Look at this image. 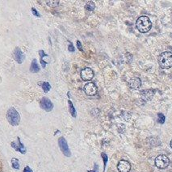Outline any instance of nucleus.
I'll list each match as a JSON object with an SVG mask.
<instances>
[{
    "label": "nucleus",
    "mask_w": 172,
    "mask_h": 172,
    "mask_svg": "<svg viewBox=\"0 0 172 172\" xmlns=\"http://www.w3.org/2000/svg\"><path fill=\"white\" fill-rule=\"evenodd\" d=\"M95 4L92 1H88L85 5V8L88 11H93L95 10Z\"/></svg>",
    "instance_id": "17"
},
{
    "label": "nucleus",
    "mask_w": 172,
    "mask_h": 172,
    "mask_svg": "<svg viewBox=\"0 0 172 172\" xmlns=\"http://www.w3.org/2000/svg\"><path fill=\"white\" fill-rule=\"evenodd\" d=\"M69 42V46H68V49H69V51L70 52H74V47L73 44L70 42V41H68Z\"/></svg>",
    "instance_id": "23"
},
{
    "label": "nucleus",
    "mask_w": 172,
    "mask_h": 172,
    "mask_svg": "<svg viewBox=\"0 0 172 172\" xmlns=\"http://www.w3.org/2000/svg\"><path fill=\"white\" fill-rule=\"evenodd\" d=\"M47 3L50 7H56L59 3V1H48Z\"/></svg>",
    "instance_id": "22"
},
{
    "label": "nucleus",
    "mask_w": 172,
    "mask_h": 172,
    "mask_svg": "<svg viewBox=\"0 0 172 172\" xmlns=\"http://www.w3.org/2000/svg\"><path fill=\"white\" fill-rule=\"evenodd\" d=\"M154 95V92L152 90H144V91L141 92V99H142L144 101H149L153 98Z\"/></svg>",
    "instance_id": "13"
},
{
    "label": "nucleus",
    "mask_w": 172,
    "mask_h": 172,
    "mask_svg": "<svg viewBox=\"0 0 172 172\" xmlns=\"http://www.w3.org/2000/svg\"><path fill=\"white\" fill-rule=\"evenodd\" d=\"M80 76L84 81H90L94 78V71L90 68H84L80 73Z\"/></svg>",
    "instance_id": "7"
},
{
    "label": "nucleus",
    "mask_w": 172,
    "mask_h": 172,
    "mask_svg": "<svg viewBox=\"0 0 172 172\" xmlns=\"http://www.w3.org/2000/svg\"><path fill=\"white\" fill-rule=\"evenodd\" d=\"M39 54H40V62H41L42 67L45 68V66H46V65H47V62H44L43 59L45 57H48V54H46V53L44 52V50H40Z\"/></svg>",
    "instance_id": "16"
},
{
    "label": "nucleus",
    "mask_w": 172,
    "mask_h": 172,
    "mask_svg": "<svg viewBox=\"0 0 172 172\" xmlns=\"http://www.w3.org/2000/svg\"><path fill=\"white\" fill-rule=\"evenodd\" d=\"M11 146L12 148H14L15 150L20 152L22 154H26V148H25V146L23 145L22 142L20 141V137H17V141H12V142L11 143Z\"/></svg>",
    "instance_id": "9"
},
{
    "label": "nucleus",
    "mask_w": 172,
    "mask_h": 172,
    "mask_svg": "<svg viewBox=\"0 0 172 172\" xmlns=\"http://www.w3.org/2000/svg\"><path fill=\"white\" fill-rule=\"evenodd\" d=\"M137 30L141 33H146L152 28V23L150 18L147 16H141L137 20L136 22Z\"/></svg>",
    "instance_id": "1"
},
{
    "label": "nucleus",
    "mask_w": 172,
    "mask_h": 172,
    "mask_svg": "<svg viewBox=\"0 0 172 172\" xmlns=\"http://www.w3.org/2000/svg\"><path fill=\"white\" fill-rule=\"evenodd\" d=\"M68 103H69V109H70V114H71V116L73 117H76L77 113H76V110L75 108H74V105H73V104H72V102L70 100L68 101Z\"/></svg>",
    "instance_id": "18"
},
{
    "label": "nucleus",
    "mask_w": 172,
    "mask_h": 172,
    "mask_svg": "<svg viewBox=\"0 0 172 172\" xmlns=\"http://www.w3.org/2000/svg\"><path fill=\"white\" fill-rule=\"evenodd\" d=\"M32 13H33L35 16H37V17H41V15H40V13L37 11V10H36L35 8H32Z\"/></svg>",
    "instance_id": "24"
},
{
    "label": "nucleus",
    "mask_w": 172,
    "mask_h": 172,
    "mask_svg": "<svg viewBox=\"0 0 172 172\" xmlns=\"http://www.w3.org/2000/svg\"><path fill=\"white\" fill-rule=\"evenodd\" d=\"M158 122H159L160 124H163L164 122H165V120H166L165 116H164L162 113H159V114L158 115Z\"/></svg>",
    "instance_id": "21"
},
{
    "label": "nucleus",
    "mask_w": 172,
    "mask_h": 172,
    "mask_svg": "<svg viewBox=\"0 0 172 172\" xmlns=\"http://www.w3.org/2000/svg\"><path fill=\"white\" fill-rule=\"evenodd\" d=\"M117 169L120 172H129L131 170V164L126 160H121L118 162Z\"/></svg>",
    "instance_id": "10"
},
{
    "label": "nucleus",
    "mask_w": 172,
    "mask_h": 172,
    "mask_svg": "<svg viewBox=\"0 0 172 172\" xmlns=\"http://www.w3.org/2000/svg\"><path fill=\"white\" fill-rule=\"evenodd\" d=\"M158 64L162 69H170L172 67V53L164 52L158 57Z\"/></svg>",
    "instance_id": "2"
},
{
    "label": "nucleus",
    "mask_w": 172,
    "mask_h": 172,
    "mask_svg": "<svg viewBox=\"0 0 172 172\" xmlns=\"http://www.w3.org/2000/svg\"><path fill=\"white\" fill-rule=\"evenodd\" d=\"M11 165H12V167L14 169H16V170L20 169V162L17 158H13L11 159Z\"/></svg>",
    "instance_id": "19"
},
{
    "label": "nucleus",
    "mask_w": 172,
    "mask_h": 172,
    "mask_svg": "<svg viewBox=\"0 0 172 172\" xmlns=\"http://www.w3.org/2000/svg\"><path fill=\"white\" fill-rule=\"evenodd\" d=\"M30 71L32 73H38L40 71V66L36 59H34L32 62L31 66H30Z\"/></svg>",
    "instance_id": "14"
},
{
    "label": "nucleus",
    "mask_w": 172,
    "mask_h": 172,
    "mask_svg": "<svg viewBox=\"0 0 172 172\" xmlns=\"http://www.w3.org/2000/svg\"><path fill=\"white\" fill-rule=\"evenodd\" d=\"M40 106H41V108L46 111V112H50L53 108V103L51 102L49 99L46 98V97L41 99V100L40 101Z\"/></svg>",
    "instance_id": "8"
},
{
    "label": "nucleus",
    "mask_w": 172,
    "mask_h": 172,
    "mask_svg": "<svg viewBox=\"0 0 172 172\" xmlns=\"http://www.w3.org/2000/svg\"><path fill=\"white\" fill-rule=\"evenodd\" d=\"M38 85L42 87V89L44 90V92L45 93L49 92L50 89H51V86H50V84L48 82H38Z\"/></svg>",
    "instance_id": "15"
},
{
    "label": "nucleus",
    "mask_w": 172,
    "mask_h": 172,
    "mask_svg": "<svg viewBox=\"0 0 172 172\" xmlns=\"http://www.w3.org/2000/svg\"><path fill=\"white\" fill-rule=\"evenodd\" d=\"M88 172H95V170H89Z\"/></svg>",
    "instance_id": "28"
},
{
    "label": "nucleus",
    "mask_w": 172,
    "mask_h": 172,
    "mask_svg": "<svg viewBox=\"0 0 172 172\" xmlns=\"http://www.w3.org/2000/svg\"><path fill=\"white\" fill-rule=\"evenodd\" d=\"M129 86L133 90H138L141 86V81L139 78H133L129 80Z\"/></svg>",
    "instance_id": "12"
},
{
    "label": "nucleus",
    "mask_w": 172,
    "mask_h": 172,
    "mask_svg": "<svg viewBox=\"0 0 172 172\" xmlns=\"http://www.w3.org/2000/svg\"><path fill=\"white\" fill-rule=\"evenodd\" d=\"M101 157L103 158V161H104V171L105 170V168H106V165L107 162H108V155L104 153H102L101 154Z\"/></svg>",
    "instance_id": "20"
},
{
    "label": "nucleus",
    "mask_w": 172,
    "mask_h": 172,
    "mask_svg": "<svg viewBox=\"0 0 172 172\" xmlns=\"http://www.w3.org/2000/svg\"><path fill=\"white\" fill-rule=\"evenodd\" d=\"M84 92L86 93L89 96H94L97 94L98 88H97L96 85L93 82H88L86 83L83 87Z\"/></svg>",
    "instance_id": "6"
},
{
    "label": "nucleus",
    "mask_w": 172,
    "mask_h": 172,
    "mask_svg": "<svg viewBox=\"0 0 172 172\" xmlns=\"http://www.w3.org/2000/svg\"><path fill=\"white\" fill-rule=\"evenodd\" d=\"M170 146L172 148V140L170 141Z\"/></svg>",
    "instance_id": "27"
},
{
    "label": "nucleus",
    "mask_w": 172,
    "mask_h": 172,
    "mask_svg": "<svg viewBox=\"0 0 172 172\" xmlns=\"http://www.w3.org/2000/svg\"><path fill=\"white\" fill-rule=\"evenodd\" d=\"M7 119L10 125L12 126H16L20 122V116L15 108H11L7 112Z\"/></svg>",
    "instance_id": "3"
},
{
    "label": "nucleus",
    "mask_w": 172,
    "mask_h": 172,
    "mask_svg": "<svg viewBox=\"0 0 172 172\" xmlns=\"http://www.w3.org/2000/svg\"><path fill=\"white\" fill-rule=\"evenodd\" d=\"M170 164V160L165 154H160L155 158V166L158 169H166Z\"/></svg>",
    "instance_id": "4"
},
{
    "label": "nucleus",
    "mask_w": 172,
    "mask_h": 172,
    "mask_svg": "<svg viewBox=\"0 0 172 172\" xmlns=\"http://www.w3.org/2000/svg\"><path fill=\"white\" fill-rule=\"evenodd\" d=\"M58 146H59L60 150H62V154L66 156V157H70L71 153H70V148L68 146L67 141H66V140L64 137H62L58 139Z\"/></svg>",
    "instance_id": "5"
},
{
    "label": "nucleus",
    "mask_w": 172,
    "mask_h": 172,
    "mask_svg": "<svg viewBox=\"0 0 172 172\" xmlns=\"http://www.w3.org/2000/svg\"><path fill=\"white\" fill-rule=\"evenodd\" d=\"M0 170H1V166H0Z\"/></svg>",
    "instance_id": "29"
},
{
    "label": "nucleus",
    "mask_w": 172,
    "mask_h": 172,
    "mask_svg": "<svg viewBox=\"0 0 172 172\" xmlns=\"http://www.w3.org/2000/svg\"><path fill=\"white\" fill-rule=\"evenodd\" d=\"M77 47H78V49H79L80 51H81V52H83V49H82V45H81V42H80L79 41H77Z\"/></svg>",
    "instance_id": "25"
},
{
    "label": "nucleus",
    "mask_w": 172,
    "mask_h": 172,
    "mask_svg": "<svg viewBox=\"0 0 172 172\" xmlns=\"http://www.w3.org/2000/svg\"><path fill=\"white\" fill-rule=\"evenodd\" d=\"M23 172H33V170H32L31 168L29 167V166H27L26 167H25L24 169Z\"/></svg>",
    "instance_id": "26"
},
{
    "label": "nucleus",
    "mask_w": 172,
    "mask_h": 172,
    "mask_svg": "<svg viewBox=\"0 0 172 172\" xmlns=\"http://www.w3.org/2000/svg\"><path fill=\"white\" fill-rule=\"evenodd\" d=\"M13 57L14 59L18 62L19 64H21L25 59V55L21 51V49L20 48H16L15 49L14 53H13Z\"/></svg>",
    "instance_id": "11"
}]
</instances>
